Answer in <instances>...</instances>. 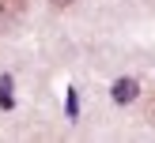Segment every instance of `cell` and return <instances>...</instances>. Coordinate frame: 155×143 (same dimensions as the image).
I'll return each instance as SVG.
<instances>
[{
    "label": "cell",
    "instance_id": "6da1fadb",
    "mask_svg": "<svg viewBox=\"0 0 155 143\" xmlns=\"http://www.w3.org/2000/svg\"><path fill=\"white\" fill-rule=\"evenodd\" d=\"M27 15V0H0V30H12Z\"/></svg>",
    "mask_w": 155,
    "mask_h": 143
},
{
    "label": "cell",
    "instance_id": "7a4b0ae2",
    "mask_svg": "<svg viewBox=\"0 0 155 143\" xmlns=\"http://www.w3.org/2000/svg\"><path fill=\"white\" fill-rule=\"evenodd\" d=\"M136 90H140V87H136V79H117V83H114V102H121V105L133 102Z\"/></svg>",
    "mask_w": 155,
    "mask_h": 143
},
{
    "label": "cell",
    "instance_id": "5b68a950",
    "mask_svg": "<svg viewBox=\"0 0 155 143\" xmlns=\"http://www.w3.org/2000/svg\"><path fill=\"white\" fill-rule=\"evenodd\" d=\"M53 4H57V8H64V4H72V0H53Z\"/></svg>",
    "mask_w": 155,
    "mask_h": 143
},
{
    "label": "cell",
    "instance_id": "3957f363",
    "mask_svg": "<svg viewBox=\"0 0 155 143\" xmlns=\"http://www.w3.org/2000/svg\"><path fill=\"white\" fill-rule=\"evenodd\" d=\"M0 109H12V75L0 79Z\"/></svg>",
    "mask_w": 155,
    "mask_h": 143
},
{
    "label": "cell",
    "instance_id": "277c9868",
    "mask_svg": "<svg viewBox=\"0 0 155 143\" xmlns=\"http://www.w3.org/2000/svg\"><path fill=\"white\" fill-rule=\"evenodd\" d=\"M148 120L155 124V94H151V102H148Z\"/></svg>",
    "mask_w": 155,
    "mask_h": 143
}]
</instances>
